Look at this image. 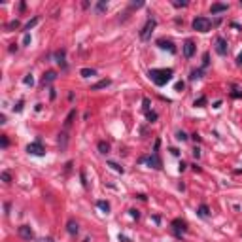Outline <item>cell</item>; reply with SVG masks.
Masks as SVG:
<instances>
[{
  "label": "cell",
  "mask_w": 242,
  "mask_h": 242,
  "mask_svg": "<svg viewBox=\"0 0 242 242\" xmlns=\"http://www.w3.org/2000/svg\"><path fill=\"white\" fill-rule=\"evenodd\" d=\"M148 76H149V80L157 85V87H163V85H167L170 80H172L174 70L172 68H151L148 72Z\"/></svg>",
  "instance_id": "cell-1"
},
{
  "label": "cell",
  "mask_w": 242,
  "mask_h": 242,
  "mask_svg": "<svg viewBox=\"0 0 242 242\" xmlns=\"http://www.w3.org/2000/svg\"><path fill=\"white\" fill-rule=\"evenodd\" d=\"M191 27H193V30L197 32H208L210 30V27H212V21L208 17H195L193 19V23H191Z\"/></svg>",
  "instance_id": "cell-2"
},
{
  "label": "cell",
  "mask_w": 242,
  "mask_h": 242,
  "mask_svg": "<svg viewBox=\"0 0 242 242\" xmlns=\"http://www.w3.org/2000/svg\"><path fill=\"white\" fill-rule=\"evenodd\" d=\"M140 163H148L149 168H155V170H161L163 168V161L159 159V153H151V155H146V157H140Z\"/></svg>",
  "instance_id": "cell-3"
},
{
  "label": "cell",
  "mask_w": 242,
  "mask_h": 242,
  "mask_svg": "<svg viewBox=\"0 0 242 242\" xmlns=\"http://www.w3.org/2000/svg\"><path fill=\"white\" fill-rule=\"evenodd\" d=\"M157 27V19L155 17H149L146 21V25L142 27V30H140V40H149V36H151V32H153V28Z\"/></svg>",
  "instance_id": "cell-4"
},
{
  "label": "cell",
  "mask_w": 242,
  "mask_h": 242,
  "mask_svg": "<svg viewBox=\"0 0 242 242\" xmlns=\"http://www.w3.org/2000/svg\"><path fill=\"white\" fill-rule=\"evenodd\" d=\"M27 153L28 155H38V157L46 155V148H44V144H42V140L36 138L34 142H30V144L27 146Z\"/></svg>",
  "instance_id": "cell-5"
},
{
  "label": "cell",
  "mask_w": 242,
  "mask_h": 242,
  "mask_svg": "<svg viewBox=\"0 0 242 242\" xmlns=\"http://www.w3.org/2000/svg\"><path fill=\"white\" fill-rule=\"evenodd\" d=\"M172 231H174V237L176 238H182L183 237V233L187 231V223L183 221V219H172Z\"/></svg>",
  "instance_id": "cell-6"
},
{
  "label": "cell",
  "mask_w": 242,
  "mask_h": 242,
  "mask_svg": "<svg viewBox=\"0 0 242 242\" xmlns=\"http://www.w3.org/2000/svg\"><path fill=\"white\" fill-rule=\"evenodd\" d=\"M17 233H19V237L23 238V240H34V231L30 229V225H21L19 229H17Z\"/></svg>",
  "instance_id": "cell-7"
},
{
  "label": "cell",
  "mask_w": 242,
  "mask_h": 242,
  "mask_svg": "<svg viewBox=\"0 0 242 242\" xmlns=\"http://www.w3.org/2000/svg\"><path fill=\"white\" fill-rule=\"evenodd\" d=\"M227 51H229V47H227V40L223 36H218L216 38V53L218 55H227Z\"/></svg>",
  "instance_id": "cell-8"
},
{
  "label": "cell",
  "mask_w": 242,
  "mask_h": 242,
  "mask_svg": "<svg viewBox=\"0 0 242 242\" xmlns=\"http://www.w3.org/2000/svg\"><path fill=\"white\" fill-rule=\"evenodd\" d=\"M195 49H197V46H195L193 40H186V42H183V55H186V59H191V57L195 55Z\"/></svg>",
  "instance_id": "cell-9"
},
{
  "label": "cell",
  "mask_w": 242,
  "mask_h": 242,
  "mask_svg": "<svg viewBox=\"0 0 242 242\" xmlns=\"http://www.w3.org/2000/svg\"><path fill=\"white\" fill-rule=\"evenodd\" d=\"M157 46L161 47V49H168V53H176V46L172 44V42H170V40H165V38H159L157 40Z\"/></svg>",
  "instance_id": "cell-10"
},
{
  "label": "cell",
  "mask_w": 242,
  "mask_h": 242,
  "mask_svg": "<svg viewBox=\"0 0 242 242\" xmlns=\"http://www.w3.org/2000/svg\"><path fill=\"white\" fill-rule=\"evenodd\" d=\"M55 62L57 65H61V68H66V49H59V51H55Z\"/></svg>",
  "instance_id": "cell-11"
},
{
  "label": "cell",
  "mask_w": 242,
  "mask_h": 242,
  "mask_svg": "<svg viewBox=\"0 0 242 242\" xmlns=\"http://www.w3.org/2000/svg\"><path fill=\"white\" fill-rule=\"evenodd\" d=\"M227 10H229V4H221V2H216V4L210 6V13H212V15H218V13L227 11Z\"/></svg>",
  "instance_id": "cell-12"
},
{
  "label": "cell",
  "mask_w": 242,
  "mask_h": 242,
  "mask_svg": "<svg viewBox=\"0 0 242 242\" xmlns=\"http://www.w3.org/2000/svg\"><path fill=\"white\" fill-rule=\"evenodd\" d=\"M66 231L70 237H76L78 233H80V227H78V221L76 219H68V223H66Z\"/></svg>",
  "instance_id": "cell-13"
},
{
  "label": "cell",
  "mask_w": 242,
  "mask_h": 242,
  "mask_svg": "<svg viewBox=\"0 0 242 242\" xmlns=\"http://www.w3.org/2000/svg\"><path fill=\"white\" fill-rule=\"evenodd\" d=\"M55 80H57V72H55V70H47V72L42 76V85H49Z\"/></svg>",
  "instance_id": "cell-14"
},
{
  "label": "cell",
  "mask_w": 242,
  "mask_h": 242,
  "mask_svg": "<svg viewBox=\"0 0 242 242\" xmlns=\"http://www.w3.org/2000/svg\"><path fill=\"white\" fill-rule=\"evenodd\" d=\"M112 83V80H100V81H97L95 85H91V91H98V89H104V87H108V85Z\"/></svg>",
  "instance_id": "cell-15"
},
{
  "label": "cell",
  "mask_w": 242,
  "mask_h": 242,
  "mask_svg": "<svg viewBox=\"0 0 242 242\" xmlns=\"http://www.w3.org/2000/svg\"><path fill=\"white\" fill-rule=\"evenodd\" d=\"M106 10H108V2L106 0H100V2H97V6H95V11L100 15V13H104Z\"/></svg>",
  "instance_id": "cell-16"
},
{
  "label": "cell",
  "mask_w": 242,
  "mask_h": 242,
  "mask_svg": "<svg viewBox=\"0 0 242 242\" xmlns=\"http://www.w3.org/2000/svg\"><path fill=\"white\" fill-rule=\"evenodd\" d=\"M80 76L81 78H93V76H97V70L95 68H81L80 70Z\"/></svg>",
  "instance_id": "cell-17"
},
{
  "label": "cell",
  "mask_w": 242,
  "mask_h": 242,
  "mask_svg": "<svg viewBox=\"0 0 242 242\" xmlns=\"http://www.w3.org/2000/svg\"><path fill=\"white\" fill-rule=\"evenodd\" d=\"M97 148H98V151H100V153H110V144H108V142H104V140H100V142H98V144H97Z\"/></svg>",
  "instance_id": "cell-18"
},
{
  "label": "cell",
  "mask_w": 242,
  "mask_h": 242,
  "mask_svg": "<svg viewBox=\"0 0 242 242\" xmlns=\"http://www.w3.org/2000/svg\"><path fill=\"white\" fill-rule=\"evenodd\" d=\"M97 206H98V208H100V210L104 212V214H108V212H110V202H108V201H104V199L97 201Z\"/></svg>",
  "instance_id": "cell-19"
},
{
  "label": "cell",
  "mask_w": 242,
  "mask_h": 242,
  "mask_svg": "<svg viewBox=\"0 0 242 242\" xmlns=\"http://www.w3.org/2000/svg\"><path fill=\"white\" fill-rule=\"evenodd\" d=\"M197 214L201 216V218H208L210 216V208L206 204H201V206H199V210H197Z\"/></svg>",
  "instance_id": "cell-20"
},
{
  "label": "cell",
  "mask_w": 242,
  "mask_h": 242,
  "mask_svg": "<svg viewBox=\"0 0 242 242\" xmlns=\"http://www.w3.org/2000/svg\"><path fill=\"white\" fill-rule=\"evenodd\" d=\"M38 21H40V17H32L30 21H28V23L25 25V34H27L28 30H30V28H32V27H36V25H38Z\"/></svg>",
  "instance_id": "cell-21"
},
{
  "label": "cell",
  "mask_w": 242,
  "mask_h": 242,
  "mask_svg": "<svg viewBox=\"0 0 242 242\" xmlns=\"http://www.w3.org/2000/svg\"><path fill=\"white\" fill-rule=\"evenodd\" d=\"M66 144H68V136H66V132H61V134H59V146H61V149H65V148H66Z\"/></svg>",
  "instance_id": "cell-22"
},
{
  "label": "cell",
  "mask_w": 242,
  "mask_h": 242,
  "mask_svg": "<svg viewBox=\"0 0 242 242\" xmlns=\"http://www.w3.org/2000/svg\"><path fill=\"white\" fill-rule=\"evenodd\" d=\"M74 116H76V110H72V112H70L68 116H66V119H65V129H68V127L72 125V119H74Z\"/></svg>",
  "instance_id": "cell-23"
},
{
  "label": "cell",
  "mask_w": 242,
  "mask_h": 242,
  "mask_svg": "<svg viewBox=\"0 0 242 242\" xmlns=\"http://www.w3.org/2000/svg\"><path fill=\"white\" fill-rule=\"evenodd\" d=\"M108 167H112V168L116 170V172H119V174H123V172H125V170H123V167H119L116 161H108Z\"/></svg>",
  "instance_id": "cell-24"
},
{
  "label": "cell",
  "mask_w": 242,
  "mask_h": 242,
  "mask_svg": "<svg viewBox=\"0 0 242 242\" xmlns=\"http://www.w3.org/2000/svg\"><path fill=\"white\" fill-rule=\"evenodd\" d=\"M199 78H202V70L201 68H195V70H191V76H189V80H199Z\"/></svg>",
  "instance_id": "cell-25"
},
{
  "label": "cell",
  "mask_w": 242,
  "mask_h": 242,
  "mask_svg": "<svg viewBox=\"0 0 242 242\" xmlns=\"http://www.w3.org/2000/svg\"><path fill=\"white\" fill-rule=\"evenodd\" d=\"M19 27H21V23H19L17 19H13V21H10V23L6 25V28H8V30H13V28H19Z\"/></svg>",
  "instance_id": "cell-26"
},
{
  "label": "cell",
  "mask_w": 242,
  "mask_h": 242,
  "mask_svg": "<svg viewBox=\"0 0 242 242\" xmlns=\"http://www.w3.org/2000/svg\"><path fill=\"white\" fill-rule=\"evenodd\" d=\"M0 178H2V182H6V183H10V182H11V174L8 172V170H4V172L0 174Z\"/></svg>",
  "instance_id": "cell-27"
},
{
  "label": "cell",
  "mask_w": 242,
  "mask_h": 242,
  "mask_svg": "<svg viewBox=\"0 0 242 242\" xmlns=\"http://www.w3.org/2000/svg\"><path fill=\"white\" fill-rule=\"evenodd\" d=\"M172 6H174V8H186L187 2H186V0H172Z\"/></svg>",
  "instance_id": "cell-28"
},
{
  "label": "cell",
  "mask_w": 242,
  "mask_h": 242,
  "mask_svg": "<svg viewBox=\"0 0 242 242\" xmlns=\"http://www.w3.org/2000/svg\"><path fill=\"white\" fill-rule=\"evenodd\" d=\"M208 65H210V53L206 51V53L202 55V68H206V66H208Z\"/></svg>",
  "instance_id": "cell-29"
},
{
  "label": "cell",
  "mask_w": 242,
  "mask_h": 242,
  "mask_svg": "<svg viewBox=\"0 0 242 242\" xmlns=\"http://www.w3.org/2000/svg\"><path fill=\"white\" fill-rule=\"evenodd\" d=\"M176 138H178V140H182V142H186L189 136H187V134L183 132V131H178V132H176Z\"/></svg>",
  "instance_id": "cell-30"
},
{
  "label": "cell",
  "mask_w": 242,
  "mask_h": 242,
  "mask_svg": "<svg viewBox=\"0 0 242 242\" xmlns=\"http://www.w3.org/2000/svg\"><path fill=\"white\" fill-rule=\"evenodd\" d=\"M204 104H206V97H201V98H197V100H195V106H197V108H202Z\"/></svg>",
  "instance_id": "cell-31"
},
{
  "label": "cell",
  "mask_w": 242,
  "mask_h": 242,
  "mask_svg": "<svg viewBox=\"0 0 242 242\" xmlns=\"http://www.w3.org/2000/svg\"><path fill=\"white\" fill-rule=\"evenodd\" d=\"M146 116H148V121H149V123H153V121H157V113H155V112H148Z\"/></svg>",
  "instance_id": "cell-32"
},
{
  "label": "cell",
  "mask_w": 242,
  "mask_h": 242,
  "mask_svg": "<svg viewBox=\"0 0 242 242\" xmlns=\"http://www.w3.org/2000/svg\"><path fill=\"white\" fill-rule=\"evenodd\" d=\"M174 89L178 91V93H182V91H183V89H186V83H183V81H178V83L174 85Z\"/></svg>",
  "instance_id": "cell-33"
},
{
  "label": "cell",
  "mask_w": 242,
  "mask_h": 242,
  "mask_svg": "<svg viewBox=\"0 0 242 242\" xmlns=\"http://www.w3.org/2000/svg\"><path fill=\"white\" fill-rule=\"evenodd\" d=\"M0 144H2V148H8V146H10V140H8V136H6V134L0 138Z\"/></svg>",
  "instance_id": "cell-34"
},
{
  "label": "cell",
  "mask_w": 242,
  "mask_h": 242,
  "mask_svg": "<svg viewBox=\"0 0 242 242\" xmlns=\"http://www.w3.org/2000/svg\"><path fill=\"white\" fill-rule=\"evenodd\" d=\"M23 104H25V100H19L15 106H13V112H21V110H23Z\"/></svg>",
  "instance_id": "cell-35"
},
{
  "label": "cell",
  "mask_w": 242,
  "mask_h": 242,
  "mask_svg": "<svg viewBox=\"0 0 242 242\" xmlns=\"http://www.w3.org/2000/svg\"><path fill=\"white\" fill-rule=\"evenodd\" d=\"M23 83H25V85H32V83H34V80H32V76H30V74H28V76H25V80H23Z\"/></svg>",
  "instance_id": "cell-36"
},
{
  "label": "cell",
  "mask_w": 242,
  "mask_h": 242,
  "mask_svg": "<svg viewBox=\"0 0 242 242\" xmlns=\"http://www.w3.org/2000/svg\"><path fill=\"white\" fill-rule=\"evenodd\" d=\"M142 104H144V106H142V108H144V112L148 113V112H149V98H144V100H142Z\"/></svg>",
  "instance_id": "cell-37"
},
{
  "label": "cell",
  "mask_w": 242,
  "mask_h": 242,
  "mask_svg": "<svg viewBox=\"0 0 242 242\" xmlns=\"http://www.w3.org/2000/svg\"><path fill=\"white\" fill-rule=\"evenodd\" d=\"M186 168H187V163H186V161H180V165H178V170H180V172H183Z\"/></svg>",
  "instance_id": "cell-38"
},
{
  "label": "cell",
  "mask_w": 242,
  "mask_h": 242,
  "mask_svg": "<svg viewBox=\"0 0 242 242\" xmlns=\"http://www.w3.org/2000/svg\"><path fill=\"white\" fill-rule=\"evenodd\" d=\"M129 212H131V216H132L134 219H140V212H138V210H134V208H132V210H129Z\"/></svg>",
  "instance_id": "cell-39"
},
{
  "label": "cell",
  "mask_w": 242,
  "mask_h": 242,
  "mask_svg": "<svg viewBox=\"0 0 242 242\" xmlns=\"http://www.w3.org/2000/svg\"><path fill=\"white\" fill-rule=\"evenodd\" d=\"M231 97H234V98H242V93H240L238 89H234L233 93H231Z\"/></svg>",
  "instance_id": "cell-40"
},
{
  "label": "cell",
  "mask_w": 242,
  "mask_h": 242,
  "mask_svg": "<svg viewBox=\"0 0 242 242\" xmlns=\"http://www.w3.org/2000/svg\"><path fill=\"white\" fill-rule=\"evenodd\" d=\"M23 44H25V46H28V44H30V34H28V32L25 34V38H23Z\"/></svg>",
  "instance_id": "cell-41"
},
{
  "label": "cell",
  "mask_w": 242,
  "mask_h": 242,
  "mask_svg": "<svg viewBox=\"0 0 242 242\" xmlns=\"http://www.w3.org/2000/svg\"><path fill=\"white\" fill-rule=\"evenodd\" d=\"M80 178H81V183H83V187H87V180H85V174H83V170L80 172Z\"/></svg>",
  "instance_id": "cell-42"
},
{
  "label": "cell",
  "mask_w": 242,
  "mask_h": 242,
  "mask_svg": "<svg viewBox=\"0 0 242 242\" xmlns=\"http://www.w3.org/2000/svg\"><path fill=\"white\" fill-rule=\"evenodd\" d=\"M193 157H195V159L201 157V149H199V148H195V149H193Z\"/></svg>",
  "instance_id": "cell-43"
},
{
  "label": "cell",
  "mask_w": 242,
  "mask_h": 242,
  "mask_svg": "<svg viewBox=\"0 0 242 242\" xmlns=\"http://www.w3.org/2000/svg\"><path fill=\"white\" fill-rule=\"evenodd\" d=\"M119 242H131V240H129V238H127V237H125V234H119Z\"/></svg>",
  "instance_id": "cell-44"
},
{
  "label": "cell",
  "mask_w": 242,
  "mask_h": 242,
  "mask_svg": "<svg viewBox=\"0 0 242 242\" xmlns=\"http://www.w3.org/2000/svg\"><path fill=\"white\" fill-rule=\"evenodd\" d=\"M170 153H172V155H176V157H178V155H180V151H178L176 148H170Z\"/></svg>",
  "instance_id": "cell-45"
},
{
  "label": "cell",
  "mask_w": 242,
  "mask_h": 242,
  "mask_svg": "<svg viewBox=\"0 0 242 242\" xmlns=\"http://www.w3.org/2000/svg\"><path fill=\"white\" fill-rule=\"evenodd\" d=\"M134 197H138V199H140V201H146V199H148V197H146L144 193H138V195H134Z\"/></svg>",
  "instance_id": "cell-46"
},
{
  "label": "cell",
  "mask_w": 242,
  "mask_h": 242,
  "mask_svg": "<svg viewBox=\"0 0 242 242\" xmlns=\"http://www.w3.org/2000/svg\"><path fill=\"white\" fill-rule=\"evenodd\" d=\"M38 242H55V240H53V238H49V237H47V238H40Z\"/></svg>",
  "instance_id": "cell-47"
},
{
  "label": "cell",
  "mask_w": 242,
  "mask_h": 242,
  "mask_svg": "<svg viewBox=\"0 0 242 242\" xmlns=\"http://www.w3.org/2000/svg\"><path fill=\"white\" fill-rule=\"evenodd\" d=\"M10 51H11V53L17 51V44H11V46H10Z\"/></svg>",
  "instance_id": "cell-48"
},
{
  "label": "cell",
  "mask_w": 242,
  "mask_h": 242,
  "mask_svg": "<svg viewBox=\"0 0 242 242\" xmlns=\"http://www.w3.org/2000/svg\"><path fill=\"white\" fill-rule=\"evenodd\" d=\"M193 170H195V172H201V167H199L197 163H195V165H193Z\"/></svg>",
  "instance_id": "cell-49"
},
{
  "label": "cell",
  "mask_w": 242,
  "mask_h": 242,
  "mask_svg": "<svg viewBox=\"0 0 242 242\" xmlns=\"http://www.w3.org/2000/svg\"><path fill=\"white\" fill-rule=\"evenodd\" d=\"M49 97H51V100H53V98L57 97V93H55V89H51V93H49Z\"/></svg>",
  "instance_id": "cell-50"
},
{
  "label": "cell",
  "mask_w": 242,
  "mask_h": 242,
  "mask_svg": "<svg viewBox=\"0 0 242 242\" xmlns=\"http://www.w3.org/2000/svg\"><path fill=\"white\" fill-rule=\"evenodd\" d=\"M237 65H238V66H240V65H242V53H240V55H238V59H237Z\"/></svg>",
  "instance_id": "cell-51"
}]
</instances>
